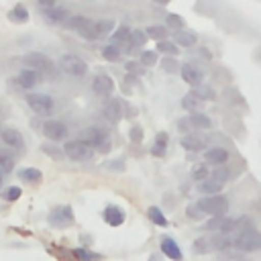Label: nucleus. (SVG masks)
Returning <instances> with one entry per match:
<instances>
[{
  "label": "nucleus",
  "mask_w": 261,
  "mask_h": 261,
  "mask_svg": "<svg viewBox=\"0 0 261 261\" xmlns=\"http://www.w3.org/2000/svg\"><path fill=\"white\" fill-rule=\"evenodd\" d=\"M232 245L243 251V253H253V251H261V234L249 226V228H243V230H237V237L232 241Z\"/></svg>",
  "instance_id": "obj_1"
},
{
  "label": "nucleus",
  "mask_w": 261,
  "mask_h": 261,
  "mask_svg": "<svg viewBox=\"0 0 261 261\" xmlns=\"http://www.w3.org/2000/svg\"><path fill=\"white\" fill-rule=\"evenodd\" d=\"M165 151H167V133H157L155 141H153V147H151V153L155 157H163Z\"/></svg>",
  "instance_id": "obj_24"
},
{
  "label": "nucleus",
  "mask_w": 261,
  "mask_h": 261,
  "mask_svg": "<svg viewBox=\"0 0 261 261\" xmlns=\"http://www.w3.org/2000/svg\"><path fill=\"white\" fill-rule=\"evenodd\" d=\"M112 29H114L112 20H90L88 27L84 31H80L77 35L86 41H96V39H102L104 35H108Z\"/></svg>",
  "instance_id": "obj_6"
},
{
  "label": "nucleus",
  "mask_w": 261,
  "mask_h": 261,
  "mask_svg": "<svg viewBox=\"0 0 261 261\" xmlns=\"http://www.w3.org/2000/svg\"><path fill=\"white\" fill-rule=\"evenodd\" d=\"M73 257L80 259V261H100V255L92 253L88 249H73Z\"/></svg>",
  "instance_id": "obj_38"
},
{
  "label": "nucleus",
  "mask_w": 261,
  "mask_h": 261,
  "mask_svg": "<svg viewBox=\"0 0 261 261\" xmlns=\"http://www.w3.org/2000/svg\"><path fill=\"white\" fill-rule=\"evenodd\" d=\"M106 167H108V169H114V167H116V169H124V165H122V161H120V159H118V161H108V163H106Z\"/></svg>",
  "instance_id": "obj_50"
},
{
  "label": "nucleus",
  "mask_w": 261,
  "mask_h": 261,
  "mask_svg": "<svg viewBox=\"0 0 261 261\" xmlns=\"http://www.w3.org/2000/svg\"><path fill=\"white\" fill-rule=\"evenodd\" d=\"M43 133H45V137L49 141H61L67 135V126L61 120H47L43 124Z\"/></svg>",
  "instance_id": "obj_11"
},
{
  "label": "nucleus",
  "mask_w": 261,
  "mask_h": 261,
  "mask_svg": "<svg viewBox=\"0 0 261 261\" xmlns=\"http://www.w3.org/2000/svg\"><path fill=\"white\" fill-rule=\"evenodd\" d=\"M0 137H2V141H4L6 145H10V147L20 149V147L24 145V139H22L20 130H16V128H4V130L0 133Z\"/></svg>",
  "instance_id": "obj_18"
},
{
  "label": "nucleus",
  "mask_w": 261,
  "mask_h": 261,
  "mask_svg": "<svg viewBox=\"0 0 261 261\" xmlns=\"http://www.w3.org/2000/svg\"><path fill=\"white\" fill-rule=\"evenodd\" d=\"M173 43L179 45V47H192V45H196V33H192V31H177L173 35Z\"/></svg>",
  "instance_id": "obj_23"
},
{
  "label": "nucleus",
  "mask_w": 261,
  "mask_h": 261,
  "mask_svg": "<svg viewBox=\"0 0 261 261\" xmlns=\"http://www.w3.org/2000/svg\"><path fill=\"white\" fill-rule=\"evenodd\" d=\"M16 82H18V86H20V88H24V90H33V88L39 84V71L24 67V69H20V71H18Z\"/></svg>",
  "instance_id": "obj_14"
},
{
  "label": "nucleus",
  "mask_w": 261,
  "mask_h": 261,
  "mask_svg": "<svg viewBox=\"0 0 261 261\" xmlns=\"http://www.w3.org/2000/svg\"><path fill=\"white\" fill-rule=\"evenodd\" d=\"M63 155H67L69 159H73V161H84V159H90L92 157V147L86 143V141H82V139H71V141H67L63 147Z\"/></svg>",
  "instance_id": "obj_5"
},
{
  "label": "nucleus",
  "mask_w": 261,
  "mask_h": 261,
  "mask_svg": "<svg viewBox=\"0 0 261 261\" xmlns=\"http://www.w3.org/2000/svg\"><path fill=\"white\" fill-rule=\"evenodd\" d=\"M18 177L24 179V181H39L43 177V173L39 169H35V167H24V169L18 171Z\"/></svg>",
  "instance_id": "obj_32"
},
{
  "label": "nucleus",
  "mask_w": 261,
  "mask_h": 261,
  "mask_svg": "<svg viewBox=\"0 0 261 261\" xmlns=\"http://www.w3.org/2000/svg\"><path fill=\"white\" fill-rule=\"evenodd\" d=\"M147 214H149V218H151L157 226H167V218H165V214H163L157 206H151V208L147 210Z\"/></svg>",
  "instance_id": "obj_34"
},
{
  "label": "nucleus",
  "mask_w": 261,
  "mask_h": 261,
  "mask_svg": "<svg viewBox=\"0 0 261 261\" xmlns=\"http://www.w3.org/2000/svg\"><path fill=\"white\" fill-rule=\"evenodd\" d=\"M161 65H163V69H165V71H169V73H175V71H179V63H177L173 57H163Z\"/></svg>",
  "instance_id": "obj_44"
},
{
  "label": "nucleus",
  "mask_w": 261,
  "mask_h": 261,
  "mask_svg": "<svg viewBox=\"0 0 261 261\" xmlns=\"http://www.w3.org/2000/svg\"><path fill=\"white\" fill-rule=\"evenodd\" d=\"M8 18L12 22H27L29 20V10L22 6V4H16L10 12H8Z\"/></svg>",
  "instance_id": "obj_29"
},
{
  "label": "nucleus",
  "mask_w": 261,
  "mask_h": 261,
  "mask_svg": "<svg viewBox=\"0 0 261 261\" xmlns=\"http://www.w3.org/2000/svg\"><path fill=\"white\" fill-rule=\"evenodd\" d=\"M20 194H22V190H20L18 186H10V188L2 194V198H4L6 202H14V200H18V198H20Z\"/></svg>",
  "instance_id": "obj_43"
},
{
  "label": "nucleus",
  "mask_w": 261,
  "mask_h": 261,
  "mask_svg": "<svg viewBox=\"0 0 261 261\" xmlns=\"http://www.w3.org/2000/svg\"><path fill=\"white\" fill-rule=\"evenodd\" d=\"M22 63L29 67V69H35V71H45V69H51V59L39 51H31L22 57Z\"/></svg>",
  "instance_id": "obj_8"
},
{
  "label": "nucleus",
  "mask_w": 261,
  "mask_h": 261,
  "mask_svg": "<svg viewBox=\"0 0 261 261\" xmlns=\"http://www.w3.org/2000/svg\"><path fill=\"white\" fill-rule=\"evenodd\" d=\"M92 18H88V16H82V14H73V16H67V20H65V27L67 29H71V31H84L86 27H88V22H90Z\"/></svg>",
  "instance_id": "obj_25"
},
{
  "label": "nucleus",
  "mask_w": 261,
  "mask_h": 261,
  "mask_svg": "<svg viewBox=\"0 0 261 261\" xmlns=\"http://www.w3.org/2000/svg\"><path fill=\"white\" fill-rule=\"evenodd\" d=\"M27 104H29V108H31L33 112H37L39 116L51 114V110H53V106H55V102H53V98H51L49 94H39V92L29 94V96H27Z\"/></svg>",
  "instance_id": "obj_7"
},
{
  "label": "nucleus",
  "mask_w": 261,
  "mask_h": 261,
  "mask_svg": "<svg viewBox=\"0 0 261 261\" xmlns=\"http://www.w3.org/2000/svg\"><path fill=\"white\" fill-rule=\"evenodd\" d=\"M192 177L200 184V181H204V179H208V177H210V171H208V167H206L204 163H200V165H196V167L192 169Z\"/></svg>",
  "instance_id": "obj_39"
},
{
  "label": "nucleus",
  "mask_w": 261,
  "mask_h": 261,
  "mask_svg": "<svg viewBox=\"0 0 261 261\" xmlns=\"http://www.w3.org/2000/svg\"><path fill=\"white\" fill-rule=\"evenodd\" d=\"M139 63L145 65V67H153V65L157 63V53H155V51H143Z\"/></svg>",
  "instance_id": "obj_40"
},
{
  "label": "nucleus",
  "mask_w": 261,
  "mask_h": 261,
  "mask_svg": "<svg viewBox=\"0 0 261 261\" xmlns=\"http://www.w3.org/2000/svg\"><path fill=\"white\" fill-rule=\"evenodd\" d=\"M145 35L157 39V43L159 41H167V29L163 24H151V27H147L145 29Z\"/></svg>",
  "instance_id": "obj_28"
},
{
  "label": "nucleus",
  "mask_w": 261,
  "mask_h": 261,
  "mask_svg": "<svg viewBox=\"0 0 261 261\" xmlns=\"http://www.w3.org/2000/svg\"><path fill=\"white\" fill-rule=\"evenodd\" d=\"M179 145L186 149V151H202L206 147V141L200 137V135H194V133H188L181 137Z\"/></svg>",
  "instance_id": "obj_15"
},
{
  "label": "nucleus",
  "mask_w": 261,
  "mask_h": 261,
  "mask_svg": "<svg viewBox=\"0 0 261 261\" xmlns=\"http://www.w3.org/2000/svg\"><path fill=\"white\" fill-rule=\"evenodd\" d=\"M14 169V157L8 151H0V171H12Z\"/></svg>",
  "instance_id": "obj_35"
},
{
  "label": "nucleus",
  "mask_w": 261,
  "mask_h": 261,
  "mask_svg": "<svg viewBox=\"0 0 261 261\" xmlns=\"http://www.w3.org/2000/svg\"><path fill=\"white\" fill-rule=\"evenodd\" d=\"M200 104H202V102H200L192 92H190V94H186V96H184V100H181V106H184L186 110H190V112H198Z\"/></svg>",
  "instance_id": "obj_36"
},
{
  "label": "nucleus",
  "mask_w": 261,
  "mask_h": 261,
  "mask_svg": "<svg viewBox=\"0 0 261 261\" xmlns=\"http://www.w3.org/2000/svg\"><path fill=\"white\" fill-rule=\"evenodd\" d=\"M228 175H230V173H228V169H226L224 165H220V167H216V169L212 171V175H210V177H212V179H216L218 184H222V186H224V181L228 179Z\"/></svg>",
  "instance_id": "obj_41"
},
{
  "label": "nucleus",
  "mask_w": 261,
  "mask_h": 261,
  "mask_svg": "<svg viewBox=\"0 0 261 261\" xmlns=\"http://www.w3.org/2000/svg\"><path fill=\"white\" fill-rule=\"evenodd\" d=\"M204 159H206L208 163H214V165L220 167V165L226 163L228 153H226V149H222V147H210V149L204 151Z\"/></svg>",
  "instance_id": "obj_16"
},
{
  "label": "nucleus",
  "mask_w": 261,
  "mask_h": 261,
  "mask_svg": "<svg viewBox=\"0 0 261 261\" xmlns=\"http://www.w3.org/2000/svg\"><path fill=\"white\" fill-rule=\"evenodd\" d=\"M157 51L163 53V55H167V57H173V55L179 53V49H177V45L173 41H159L157 43Z\"/></svg>",
  "instance_id": "obj_31"
},
{
  "label": "nucleus",
  "mask_w": 261,
  "mask_h": 261,
  "mask_svg": "<svg viewBox=\"0 0 261 261\" xmlns=\"http://www.w3.org/2000/svg\"><path fill=\"white\" fill-rule=\"evenodd\" d=\"M186 214H188V218H192V220H200V218L204 216L196 204H190V206L186 208Z\"/></svg>",
  "instance_id": "obj_46"
},
{
  "label": "nucleus",
  "mask_w": 261,
  "mask_h": 261,
  "mask_svg": "<svg viewBox=\"0 0 261 261\" xmlns=\"http://www.w3.org/2000/svg\"><path fill=\"white\" fill-rule=\"evenodd\" d=\"M82 141H86L92 149H96L100 153H108L110 151V139H108L106 130H102L100 126H88L84 130Z\"/></svg>",
  "instance_id": "obj_3"
},
{
  "label": "nucleus",
  "mask_w": 261,
  "mask_h": 261,
  "mask_svg": "<svg viewBox=\"0 0 261 261\" xmlns=\"http://www.w3.org/2000/svg\"><path fill=\"white\" fill-rule=\"evenodd\" d=\"M43 14H45V18L51 20V22H61V20L65 22V20H67V10H65L63 6H57V4L51 6V8H45Z\"/></svg>",
  "instance_id": "obj_22"
},
{
  "label": "nucleus",
  "mask_w": 261,
  "mask_h": 261,
  "mask_svg": "<svg viewBox=\"0 0 261 261\" xmlns=\"http://www.w3.org/2000/svg\"><path fill=\"white\" fill-rule=\"evenodd\" d=\"M104 118L110 122V124H116L120 118H122V104L118 98H110L106 104H104Z\"/></svg>",
  "instance_id": "obj_13"
},
{
  "label": "nucleus",
  "mask_w": 261,
  "mask_h": 261,
  "mask_svg": "<svg viewBox=\"0 0 261 261\" xmlns=\"http://www.w3.org/2000/svg\"><path fill=\"white\" fill-rule=\"evenodd\" d=\"M49 222H51L53 226H57V228L69 226V224L73 222V212H71V208H69V206H59V208H55V210L49 214Z\"/></svg>",
  "instance_id": "obj_9"
},
{
  "label": "nucleus",
  "mask_w": 261,
  "mask_h": 261,
  "mask_svg": "<svg viewBox=\"0 0 261 261\" xmlns=\"http://www.w3.org/2000/svg\"><path fill=\"white\" fill-rule=\"evenodd\" d=\"M0 186H2V171H0Z\"/></svg>",
  "instance_id": "obj_51"
},
{
  "label": "nucleus",
  "mask_w": 261,
  "mask_h": 261,
  "mask_svg": "<svg viewBox=\"0 0 261 261\" xmlns=\"http://www.w3.org/2000/svg\"><path fill=\"white\" fill-rule=\"evenodd\" d=\"M202 214L208 216H226L228 212V200L224 196H204L202 200L196 202Z\"/></svg>",
  "instance_id": "obj_2"
},
{
  "label": "nucleus",
  "mask_w": 261,
  "mask_h": 261,
  "mask_svg": "<svg viewBox=\"0 0 261 261\" xmlns=\"http://www.w3.org/2000/svg\"><path fill=\"white\" fill-rule=\"evenodd\" d=\"M145 41H147V35H145V31H139V29L130 31V35H128V41H126V45H128V51H130V49H135V47H143V45H145Z\"/></svg>",
  "instance_id": "obj_27"
},
{
  "label": "nucleus",
  "mask_w": 261,
  "mask_h": 261,
  "mask_svg": "<svg viewBox=\"0 0 261 261\" xmlns=\"http://www.w3.org/2000/svg\"><path fill=\"white\" fill-rule=\"evenodd\" d=\"M194 253H198V255H202V253H208L210 251V243H208V239H204V237H200V239H196L194 241Z\"/></svg>",
  "instance_id": "obj_42"
},
{
  "label": "nucleus",
  "mask_w": 261,
  "mask_h": 261,
  "mask_svg": "<svg viewBox=\"0 0 261 261\" xmlns=\"http://www.w3.org/2000/svg\"><path fill=\"white\" fill-rule=\"evenodd\" d=\"M192 94H194L200 102H202V100H214V96H216V94H214V90H212V88H208V86H204V84H202V86H198V88H194V92H192Z\"/></svg>",
  "instance_id": "obj_33"
},
{
  "label": "nucleus",
  "mask_w": 261,
  "mask_h": 261,
  "mask_svg": "<svg viewBox=\"0 0 261 261\" xmlns=\"http://www.w3.org/2000/svg\"><path fill=\"white\" fill-rule=\"evenodd\" d=\"M220 190H222V184H218L212 177H208V179H204V181L198 184V192L204 194V196H218Z\"/></svg>",
  "instance_id": "obj_21"
},
{
  "label": "nucleus",
  "mask_w": 261,
  "mask_h": 261,
  "mask_svg": "<svg viewBox=\"0 0 261 261\" xmlns=\"http://www.w3.org/2000/svg\"><path fill=\"white\" fill-rule=\"evenodd\" d=\"M167 27H173V29H177V31H181V27H184V20L177 16V14H167Z\"/></svg>",
  "instance_id": "obj_45"
},
{
  "label": "nucleus",
  "mask_w": 261,
  "mask_h": 261,
  "mask_svg": "<svg viewBox=\"0 0 261 261\" xmlns=\"http://www.w3.org/2000/svg\"><path fill=\"white\" fill-rule=\"evenodd\" d=\"M92 90H94L98 96L108 98V96H112V92H114V80H112L108 73H98V75L94 77V82H92Z\"/></svg>",
  "instance_id": "obj_10"
},
{
  "label": "nucleus",
  "mask_w": 261,
  "mask_h": 261,
  "mask_svg": "<svg viewBox=\"0 0 261 261\" xmlns=\"http://www.w3.org/2000/svg\"><path fill=\"white\" fill-rule=\"evenodd\" d=\"M208 243H210V251L214 249V251H226L230 245H232V241L226 237V234H214L212 239H208Z\"/></svg>",
  "instance_id": "obj_26"
},
{
  "label": "nucleus",
  "mask_w": 261,
  "mask_h": 261,
  "mask_svg": "<svg viewBox=\"0 0 261 261\" xmlns=\"http://www.w3.org/2000/svg\"><path fill=\"white\" fill-rule=\"evenodd\" d=\"M188 120H190V124H192V128H200V130H204V128H210L212 126V120H210V116L208 114H204V112H192L190 116H188Z\"/></svg>",
  "instance_id": "obj_20"
},
{
  "label": "nucleus",
  "mask_w": 261,
  "mask_h": 261,
  "mask_svg": "<svg viewBox=\"0 0 261 261\" xmlns=\"http://www.w3.org/2000/svg\"><path fill=\"white\" fill-rule=\"evenodd\" d=\"M128 35H130V29H128L126 24H120V27L112 33V37H110V45H118V43L128 41Z\"/></svg>",
  "instance_id": "obj_30"
},
{
  "label": "nucleus",
  "mask_w": 261,
  "mask_h": 261,
  "mask_svg": "<svg viewBox=\"0 0 261 261\" xmlns=\"http://www.w3.org/2000/svg\"><path fill=\"white\" fill-rule=\"evenodd\" d=\"M161 251L169 257V259H173V261H181V249H179V245L173 241V239H169V237H163L161 239Z\"/></svg>",
  "instance_id": "obj_17"
},
{
  "label": "nucleus",
  "mask_w": 261,
  "mask_h": 261,
  "mask_svg": "<svg viewBox=\"0 0 261 261\" xmlns=\"http://www.w3.org/2000/svg\"><path fill=\"white\" fill-rule=\"evenodd\" d=\"M179 73H181V80L186 82V84H190V86H194V88H198V86H202V71L196 67V65H192V63H184L181 67H179Z\"/></svg>",
  "instance_id": "obj_12"
},
{
  "label": "nucleus",
  "mask_w": 261,
  "mask_h": 261,
  "mask_svg": "<svg viewBox=\"0 0 261 261\" xmlns=\"http://www.w3.org/2000/svg\"><path fill=\"white\" fill-rule=\"evenodd\" d=\"M59 67L63 73L67 75H73V77H82L86 71H88V63L80 57V55H73V53H65L59 57Z\"/></svg>",
  "instance_id": "obj_4"
},
{
  "label": "nucleus",
  "mask_w": 261,
  "mask_h": 261,
  "mask_svg": "<svg viewBox=\"0 0 261 261\" xmlns=\"http://www.w3.org/2000/svg\"><path fill=\"white\" fill-rule=\"evenodd\" d=\"M104 220H106V224H110V226H120V224L124 222V212H122L118 206H108V208L104 210Z\"/></svg>",
  "instance_id": "obj_19"
},
{
  "label": "nucleus",
  "mask_w": 261,
  "mask_h": 261,
  "mask_svg": "<svg viewBox=\"0 0 261 261\" xmlns=\"http://www.w3.org/2000/svg\"><path fill=\"white\" fill-rule=\"evenodd\" d=\"M177 126H179V130H184V133L192 130V124H190V120H188V118H181V120L177 122Z\"/></svg>",
  "instance_id": "obj_49"
},
{
  "label": "nucleus",
  "mask_w": 261,
  "mask_h": 261,
  "mask_svg": "<svg viewBox=\"0 0 261 261\" xmlns=\"http://www.w3.org/2000/svg\"><path fill=\"white\" fill-rule=\"evenodd\" d=\"M139 65H141V63H137V61H128V63H126V71H128L130 75H133V73H135V75H141L143 69H141Z\"/></svg>",
  "instance_id": "obj_48"
},
{
  "label": "nucleus",
  "mask_w": 261,
  "mask_h": 261,
  "mask_svg": "<svg viewBox=\"0 0 261 261\" xmlns=\"http://www.w3.org/2000/svg\"><path fill=\"white\" fill-rule=\"evenodd\" d=\"M128 139L135 141V143H141V141H143V130H141V126H133V128L128 130Z\"/></svg>",
  "instance_id": "obj_47"
},
{
  "label": "nucleus",
  "mask_w": 261,
  "mask_h": 261,
  "mask_svg": "<svg viewBox=\"0 0 261 261\" xmlns=\"http://www.w3.org/2000/svg\"><path fill=\"white\" fill-rule=\"evenodd\" d=\"M102 57L106 59V61H118L120 59V49L116 47V45H106L104 49H102Z\"/></svg>",
  "instance_id": "obj_37"
}]
</instances>
